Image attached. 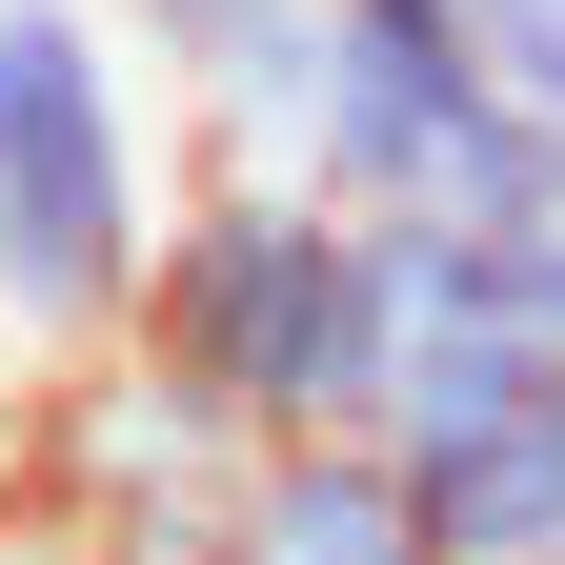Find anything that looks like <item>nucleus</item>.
Instances as JSON below:
<instances>
[{"instance_id":"nucleus-1","label":"nucleus","mask_w":565,"mask_h":565,"mask_svg":"<svg viewBox=\"0 0 565 565\" xmlns=\"http://www.w3.org/2000/svg\"><path fill=\"white\" fill-rule=\"evenodd\" d=\"M121 364L202 404L223 445H323V424H384L404 384V282L384 223L282 162H202L141 243V303H121Z\"/></svg>"},{"instance_id":"nucleus-2","label":"nucleus","mask_w":565,"mask_h":565,"mask_svg":"<svg viewBox=\"0 0 565 565\" xmlns=\"http://www.w3.org/2000/svg\"><path fill=\"white\" fill-rule=\"evenodd\" d=\"M162 82L102 0H0V343L102 364L162 243Z\"/></svg>"},{"instance_id":"nucleus-3","label":"nucleus","mask_w":565,"mask_h":565,"mask_svg":"<svg viewBox=\"0 0 565 565\" xmlns=\"http://www.w3.org/2000/svg\"><path fill=\"white\" fill-rule=\"evenodd\" d=\"M545 121H505V82L465 61L445 0H323L303 21V102H282V182L364 202V223H445L525 162Z\"/></svg>"},{"instance_id":"nucleus-4","label":"nucleus","mask_w":565,"mask_h":565,"mask_svg":"<svg viewBox=\"0 0 565 565\" xmlns=\"http://www.w3.org/2000/svg\"><path fill=\"white\" fill-rule=\"evenodd\" d=\"M384 484L424 565H565V364L505 323H404V384H384Z\"/></svg>"},{"instance_id":"nucleus-5","label":"nucleus","mask_w":565,"mask_h":565,"mask_svg":"<svg viewBox=\"0 0 565 565\" xmlns=\"http://www.w3.org/2000/svg\"><path fill=\"white\" fill-rule=\"evenodd\" d=\"M141 41V82H182V121L223 162H282V102H303V21L323 0H102Z\"/></svg>"},{"instance_id":"nucleus-6","label":"nucleus","mask_w":565,"mask_h":565,"mask_svg":"<svg viewBox=\"0 0 565 565\" xmlns=\"http://www.w3.org/2000/svg\"><path fill=\"white\" fill-rule=\"evenodd\" d=\"M223 565H424V525H404V484H384L364 424H323V445H243Z\"/></svg>"},{"instance_id":"nucleus-7","label":"nucleus","mask_w":565,"mask_h":565,"mask_svg":"<svg viewBox=\"0 0 565 565\" xmlns=\"http://www.w3.org/2000/svg\"><path fill=\"white\" fill-rule=\"evenodd\" d=\"M445 21H465L484 82H505V121H545V141H565V0H445Z\"/></svg>"}]
</instances>
